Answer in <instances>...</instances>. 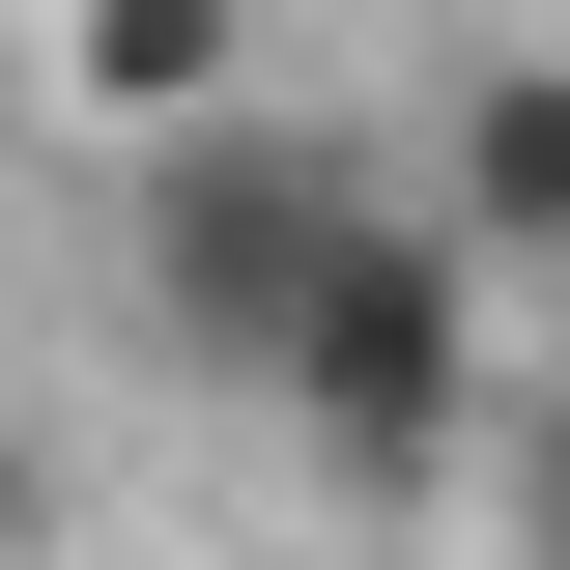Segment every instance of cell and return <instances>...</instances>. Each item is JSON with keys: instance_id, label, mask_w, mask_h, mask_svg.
Segmentation results:
<instances>
[{"instance_id": "cell-6", "label": "cell", "mask_w": 570, "mask_h": 570, "mask_svg": "<svg viewBox=\"0 0 570 570\" xmlns=\"http://www.w3.org/2000/svg\"><path fill=\"white\" fill-rule=\"evenodd\" d=\"M513 542L570 570V400H513Z\"/></svg>"}, {"instance_id": "cell-3", "label": "cell", "mask_w": 570, "mask_h": 570, "mask_svg": "<svg viewBox=\"0 0 570 570\" xmlns=\"http://www.w3.org/2000/svg\"><path fill=\"white\" fill-rule=\"evenodd\" d=\"M428 200H456V257H485V285H570V58H542V29H513V58H456Z\"/></svg>"}, {"instance_id": "cell-5", "label": "cell", "mask_w": 570, "mask_h": 570, "mask_svg": "<svg viewBox=\"0 0 570 570\" xmlns=\"http://www.w3.org/2000/svg\"><path fill=\"white\" fill-rule=\"evenodd\" d=\"M0 570H58V428L0 400Z\"/></svg>"}, {"instance_id": "cell-4", "label": "cell", "mask_w": 570, "mask_h": 570, "mask_svg": "<svg viewBox=\"0 0 570 570\" xmlns=\"http://www.w3.org/2000/svg\"><path fill=\"white\" fill-rule=\"evenodd\" d=\"M228 58H257V0H58V86L115 142H171V115H228Z\"/></svg>"}, {"instance_id": "cell-1", "label": "cell", "mask_w": 570, "mask_h": 570, "mask_svg": "<svg viewBox=\"0 0 570 570\" xmlns=\"http://www.w3.org/2000/svg\"><path fill=\"white\" fill-rule=\"evenodd\" d=\"M400 200L343 115H171L115 200V285H142V371H200V400H285V343H314V285H343V228Z\"/></svg>"}, {"instance_id": "cell-2", "label": "cell", "mask_w": 570, "mask_h": 570, "mask_svg": "<svg viewBox=\"0 0 570 570\" xmlns=\"http://www.w3.org/2000/svg\"><path fill=\"white\" fill-rule=\"evenodd\" d=\"M513 285L456 257V200H371L343 228V285H314V343H285V456H314V485L343 513H400V485H456V456H513V343H485Z\"/></svg>"}]
</instances>
